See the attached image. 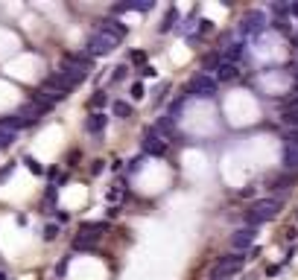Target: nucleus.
I'll return each instance as SVG.
<instances>
[{"label":"nucleus","mask_w":298,"mask_h":280,"mask_svg":"<svg viewBox=\"0 0 298 280\" xmlns=\"http://www.w3.org/2000/svg\"><path fill=\"white\" fill-rule=\"evenodd\" d=\"M237 76H240V64H228V61H222L219 70H217V82H234Z\"/></svg>","instance_id":"nucleus-15"},{"label":"nucleus","mask_w":298,"mask_h":280,"mask_svg":"<svg viewBox=\"0 0 298 280\" xmlns=\"http://www.w3.org/2000/svg\"><path fill=\"white\" fill-rule=\"evenodd\" d=\"M281 120H284V126L298 129V108H284V111H281Z\"/></svg>","instance_id":"nucleus-22"},{"label":"nucleus","mask_w":298,"mask_h":280,"mask_svg":"<svg viewBox=\"0 0 298 280\" xmlns=\"http://www.w3.org/2000/svg\"><path fill=\"white\" fill-rule=\"evenodd\" d=\"M296 56H298V50H296Z\"/></svg>","instance_id":"nucleus-44"},{"label":"nucleus","mask_w":298,"mask_h":280,"mask_svg":"<svg viewBox=\"0 0 298 280\" xmlns=\"http://www.w3.org/2000/svg\"><path fill=\"white\" fill-rule=\"evenodd\" d=\"M120 196H123V181H117V184L108 190V196H105V199H108V202H117Z\"/></svg>","instance_id":"nucleus-28"},{"label":"nucleus","mask_w":298,"mask_h":280,"mask_svg":"<svg viewBox=\"0 0 298 280\" xmlns=\"http://www.w3.org/2000/svg\"><path fill=\"white\" fill-rule=\"evenodd\" d=\"M129 61H132V64H140V67H146V64H143V61H146V53H143V50H135V53L129 56Z\"/></svg>","instance_id":"nucleus-30"},{"label":"nucleus","mask_w":298,"mask_h":280,"mask_svg":"<svg viewBox=\"0 0 298 280\" xmlns=\"http://www.w3.org/2000/svg\"><path fill=\"white\" fill-rule=\"evenodd\" d=\"M296 184H298V175L287 169V172H281V175H275V178L269 181V190H272V193H287V190H293Z\"/></svg>","instance_id":"nucleus-10"},{"label":"nucleus","mask_w":298,"mask_h":280,"mask_svg":"<svg viewBox=\"0 0 298 280\" xmlns=\"http://www.w3.org/2000/svg\"><path fill=\"white\" fill-rule=\"evenodd\" d=\"M102 169H105V161H94V167H91V172H94V175H99Z\"/></svg>","instance_id":"nucleus-37"},{"label":"nucleus","mask_w":298,"mask_h":280,"mask_svg":"<svg viewBox=\"0 0 298 280\" xmlns=\"http://www.w3.org/2000/svg\"><path fill=\"white\" fill-rule=\"evenodd\" d=\"M140 167H143V155H140V158H132V161H129V167H126V172H129V175H138V172H140Z\"/></svg>","instance_id":"nucleus-26"},{"label":"nucleus","mask_w":298,"mask_h":280,"mask_svg":"<svg viewBox=\"0 0 298 280\" xmlns=\"http://www.w3.org/2000/svg\"><path fill=\"white\" fill-rule=\"evenodd\" d=\"M219 93V82L211 73H196L187 85V96H202V99H214Z\"/></svg>","instance_id":"nucleus-5"},{"label":"nucleus","mask_w":298,"mask_h":280,"mask_svg":"<svg viewBox=\"0 0 298 280\" xmlns=\"http://www.w3.org/2000/svg\"><path fill=\"white\" fill-rule=\"evenodd\" d=\"M23 167H26L32 175H44V172H47V169H44V167H41V164L32 158V155H23Z\"/></svg>","instance_id":"nucleus-23"},{"label":"nucleus","mask_w":298,"mask_h":280,"mask_svg":"<svg viewBox=\"0 0 298 280\" xmlns=\"http://www.w3.org/2000/svg\"><path fill=\"white\" fill-rule=\"evenodd\" d=\"M179 20H181V15H179V9H176V6H170V9H167V15H164V20H161V26H158V32H170L173 26L179 29V26H181Z\"/></svg>","instance_id":"nucleus-14"},{"label":"nucleus","mask_w":298,"mask_h":280,"mask_svg":"<svg viewBox=\"0 0 298 280\" xmlns=\"http://www.w3.org/2000/svg\"><path fill=\"white\" fill-rule=\"evenodd\" d=\"M196 26H199V32L205 35V32H211V29H214V20H208V18H202V20H199Z\"/></svg>","instance_id":"nucleus-31"},{"label":"nucleus","mask_w":298,"mask_h":280,"mask_svg":"<svg viewBox=\"0 0 298 280\" xmlns=\"http://www.w3.org/2000/svg\"><path fill=\"white\" fill-rule=\"evenodd\" d=\"M108 120H111V117H108L105 111H94L91 117H85V131H88V134H102V131L108 129Z\"/></svg>","instance_id":"nucleus-9"},{"label":"nucleus","mask_w":298,"mask_h":280,"mask_svg":"<svg viewBox=\"0 0 298 280\" xmlns=\"http://www.w3.org/2000/svg\"><path fill=\"white\" fill-rule=\"evenodd\" d=\"M173 126H176V123L164 114V117H158V120L152 123V131H155V134H161L164 140H170V137H173Z\"/></svg>","instance_id":"nucleus-16"},{"label":"nucleus","mask_w":298,"mask_h":280,"mask_svg":"<svg viewBox=\"0 0 298 280\" xmlns=\"http://www.w3.org/2000/svg\"><path fill=\"white\" fill-rule=\"evenodd\" d=\"M255 240H258V228H249V225H246V228H240V231L231 234V248L246 254V251L255 248Z\"/></svg>","instance_id":"nucleus-8"},{"label":"nucleus","mask_w":298,"mask_h":280,"mask_svg":"<svg viewBox=\"0 0 298 280\" xmlns=\"http://www.w3.org/2000/svg\"><path fill=\"white\" fill-rule=\"evenodd\" d=\"M15 167H18V164H15V161H12V164H6V167H3V169H0V181H6V178H9V175H12V172H15Z\"/></svg>","instance_id":"nucleus-33"},{"label":"nucleus","mask_w":298,"mask_h":280,"mask_svg":"<svg viewBox=\"0 0 298 280\" xmlns=\"http://www.w3.org/2000/svg\"><path fill=\"white\" fill-rule=\"evenodd\" d=\"M79 231H82V234H94V237H99V234L108 231V219H102V222H82Z\"/></svg>","instance_id":"nucleus-19"},{"label":"nucleus","mask_w":298,"mask_h":280,"mask_svg":"<svg viewBox=\"0 0 298 280\" xmlns=\"http://www.w3.org/2000/svg\"><path fill=\"white\" fill-rule=\"evenodd\" d=\"M0 280H6V275H3V272H0Z\"/></svg>","instance_id":"nucleus-42"},{"label":"nucleus","mask_w":298,"mask_h":280,"mask_svg":"<svg viewBox=\"0 0 298 280\" xmlns=\"http://www.w3.org/2000/svg\"><path fill=\"white\" fill-rule=\"evenodd\" d=\"M284 240H287V243H296V240H298V228H293V225H290V228L284 231Z\"/></svg>","instance_id":"nucleus-34"},{"label":"nucleus","mask_w":298,"mask_h":280,"mask_svg":"<svg viewBox=\"0 0 298 280\" xmlns=\"http://www.w3.org/2000/svg\"><path fill=\"white\" fill-rule=\"evenodd\" d=\"M56 196H59V187H56V184H50V187H47V193H44V205L50 207V205L56 202Z\"/></svg>","instance_id":"nucleus-29"},{"label":"nucleus","mask_w":298,"mask_h":280,"mask_svg":"<svg viewBox=\"0 0 298 280\" xmlns=\"http://www.w3.org/2000/svg\"><path fill=\"white\" fill-rule=\"evenodd\" d=\"M240 196H243V199H249V196H255V187H246V190H240Z\"/></svg>","instance_id":"nucleus-39"},{"label":"nucleus","mask_w":298,"mask_h":280,"mask_svg":"<svg viewBox=\"0 0 298 280\" xmlns=\"http://www.w3.org/2000/svg\"><path fill=\"white\" fill-rule=\"evenodd\" d=\"M29 102H32V105H38V108H41V114H47V111H53V105H56V102H53V99H47V96H44L41 91H35V96H32Z\"/></svg>","instance_id":"nucleus-20"},{"label":"nucleus","mask_w":298,"mask_h":280,"mask_svg":"<svg viewBox=\"0 0 298 280\" xmlns=\"http://www.w3.org/2000/svg\"><path fill=\"white\" fill-rule=\"evenodd\" d=\"M296 222H298V207H296Z\"/></svg>","instance_id":"nucleus-43"},{"label":"nucleus","mask_w":298,"mask_h":280,"mask_svg":"<svg viewBox=\"0 0 298 280\" xmlns=\"http://www.w3.org/2000/svg\"><path fill=\"white\" fill-rule=\"evenodd\" d=\"M284 167L293 172V169H298V149H293V146H284Z\"/></svg>","instance_id":"nucleus-21"},{"label":"nucleus","mask_w":298,"mask_h":280,"mask_svg":"<svg viewBox=\"0 0 298 280\" xmlns=\"http://www.w3.org/2000/svg\"><path fill=\"white\" fill-rule=\"evenodd\" d=\"M278 272H281V266H269V269H266V275H269V278H275Z\"/></svg>","instance_id":"nucleus-40"},{"label":"nucleus","mask_w":298,"mask_h":280,"mask_svg":"<svg viewBox=\"0 0 298 280\" xmlns=\"http://www.w3.org/2000/svg\"><path fill=\"white\" fill-rule=\"evenodd\" d=\"M111 111H114V117H120V120H129V117L135 114V108H132V105H129L126 99H114Z\"/></svg>","instance_id":"nucleus-18"},{"label":"nucleus","mask_w":298,"mask_h":280,"mask_svg":"<svg viewBox=\"0 0 298 280\" xmlns=\"http://www.w3.org/2000/svg\"><path fill=\"white\" fill-rule=\"evenodd\" d=\"M88 70H91V56L88 53H67L64 58H61V64H59V73L61 76H67L73 85H79V82H85L88 79Z\"/></svg>","instance_id":"nucleus-2"},{"label":"nucleus","mask_w":298,"mask_h":280,"mask_svg":"<svg viewBox=\"0 0 298 280\" xmlns=\"http://www.w3.org/2000/svg\"><path fill=\"white\" fill-rule=\"evenodd\" d=\"M108 105H114V102H111V96H108L105 91H97V93L88 99V108H91V111H105Z\"/></svg>","instance_id":"nucleus-17"},{"label":"nucleus","mask_w":298,"mask_h":280,"mask_svg":"<svg viewBox=\"0 0 298 280\" xmlns=\"http://www.w3.org/2000/svg\"><path fill=\"white\" fill-rule=\"evenodd\" d=\"M94 248H97V237L94 234H82L79 231L73 237V251H94Z\"/></svg>","instance_id":"nucleus-13"},{"label":"nucleus","mask_w":298,"mask_h":280,"mask_svg":"<svg viewBox=\"0 0 298 280\" xmlns=\"http://www.w3.org/2000/svg\"><path fill=\"white\" fill-rule=\"evenodd\" d=\"M293 79H296V88H298V64L293 67Z\"/></svg>","instance_id":"nucleus-41"},{"label":"nucleus","mask_w":298,"mask_h":280,"mask_svg":"<svg viewBox=\"0 0 298 280\" xmlns=\"http://www.w3.org/2000/svg\"><path fill=\"white\" fill-rule=\"evenodd\" d=\"M284 210V199L281 196H266V199H258L249 210H246V225L249 228H258L269 219H275L278 213Z\"/></svg>","instance_id":"nucleus-1"},{"label":"nucleus","mask_w":298,"mask_h":280,"mask_svg":"<svg viewBox=\"0 0 298 280\" xmlns=\"http://www.w3.org/2000/svg\"><path fill=\"white\" fill-rule=\"evenodd\" d=\"M97 29H102V32H108V35L120 38V41H123V38H126V32H129V26H126L123 20H117V18H102Z\"/></svg>","instance_id":"nucleus-11"},{"label":"nucleus","mask_w":298,"mask_h":280,"mask_svg":"<svg viewBox=\"0 0 298 280\" xmlns=\"http://www.w3.org/2000/svg\"><path fill=\"white\" fill-rule=\"evenodd\" d=\"M117 44H120V38H114V35H108V32H102V29H94V32L88 35V41H85V53H88L91 58L108 56Z\"/></svg>","instance_id":"nucleus-4"},{"label":"nucleus","mask_w":298,"mask_h":280,"mask_svg":"<svg viewBox=\"0 0 298 280\" xmlns=\"http://www.w3.org/2000/svg\"><path fill=\"white\" fill-rule=\"evenodd\" d=\"M126 76H129V64H117L114 73H111V82H123Z\"/></svg>","instance_id":"nucleus-24"},{"label":"nucleus","mask_w":298,"mask_h":280,"mask_svg":"<svg viewBox=\"0 0 298 280\" xmlns=\"http://www.w3.org/2000/svg\"><path fill=\"white\" fill-rule=\"evenodd\" d=\"M67 263H70V257H64V260L56 266V278H64V275H67Z\"/></svg>","instance_id":"nucleus-32"},{"label":"nucleus","mask_w":298,"mask_h":280,"mask_svg":"<svg viewBox=\"0 0 298 280\" xmlns=\"http://www.w3.org/2000/svg\"><path fill=\"white\" fill-rule=\"evenodd\" d=\"M143 96H146L143 82H132V99H143Z\"/></svg>","instance_id":"nucleus-27"},{"label":"nucleus","mask_w":298,"mask_h":280,"mask_svg":"<svg viewBox=\"0 0 298 280\" xmlns=\"http://www.w3.org/2000/svg\"><path fill=\"white\" fill-rule=\"evenodd\" d=\"M67 219H70V216H67L64 210H56V222H59V225H67Z\"/></svg>","instance_id":"nucleus-38"},{"label":"nucleus","mask_w":298,"mask_h":280,"mask_svg":"<svg viewBox=\"0 0 298 280\" xmlns=\"http://www.w3.org/2000/svg\"><path fill=\"white\" fill-rule=\"evenodd\" d=\"M59 228H61V225H59V222H50V225H47V228H44V240H47V243H53V240H56V237H59Z\"/></svg>","instance_id":"nucleus-25"},{"label":"nucleus","mask_w":298,"mask_h":280,"mask_svg":"<svg viewBox=\"0 0 298 280\" xmlns=\"http://www.w3.org/2000/svg\"><path fill=\"white\" fill-rule=\"evenodd\" d=\"M263 29H266V15H263L260 9L246 12V18L240 20V35H246V38H255V35H260Z\"/></svg>","instance_id":"nucleus-6"},{"label":"nucleus","mask_w":298,"mask_h":280,"mask_svg":"<svg viewBox=\"0 0 298 280\" xmlns=\"http://www.w3.org/2000/svg\"><path fill=\"white\" fill-rule=\"evenodd\" d=\"M246 254L243 251H234V254H222V257H217V263L211 266V272H208V280H228L234 278L243 266H246Z\"/></svg>","instance_id":"nucleus-3"},{"label":"nucleus","mask_w":298,"mask_h":280,"mask_svg":"<svg viewBox=\"0 0 298 280\" xmlns=\"http://www.w3.org/2000/svg\"><path fill=\"white\" fill-rule=\"evenodd\" d=\"M219 53H222V61H228V64H240L243 56H246V44H243V41H234V44L222 47Z\"/></svg>","instance_id":"nucleus-12"},{"label":"nucleus","mask_w":298,"mask_h":280,"mask_svg":"<svg viewBox=\"0 0 298 280\" xmlns=\"http://www.w3.org/2000/svg\"><path fill=\"white\" fill-rule=\"evenodd\" d=\"M272 26H275L278 32H290V23H287V20H281V18H278V20H272Z\"/></svg>","instance_id":"nucleus-35"},{"label":"nucleus","mask_w":298,"mask_h":280,"mask_svg":"<svg viewBox=\"0 0 298 280\" xmlns=\"http://www.w3.org/2000/svg\"><path fill=\"white\" fill-rule=\"evenodd\" d=\"M155 73H158V70H155L152 64H146V67H140V76H143V79H149V76L155 79Z\"/></svg>","instance_id":"nucleus-36"},{"label":"nucleus","mask_w":298,"mask_h":280,"mask_svg":"<svg viewBox=\"0 0 298 280\" xmlns=\"http://www.w3.org/2000/svg\"><path fill=\"white\" fill-rule=\"evenodd\" d=\"M140 146H143V155H152V158H164V155H167V140H164L161 134H155V131H152V126L143 131Z\"/></svg>","instance_id":"nucleus-7"}]
</instances>
